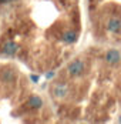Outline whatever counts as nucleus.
I'll return each instance as SVG.
<instances>
[{
	"label": "nucleus",
	"mask_w": 121,
	"mask_h": 124,
	"mask_svg": "<svg viewBox=\"0 0 121 124\" xmlns=\"http://www.w3.org/2000/svg\"><path fill=\"white\" fill-rule=\"evenodd\" d=\"M121 29V20L118 17H111L107 23V30L110 33H118Z\"/></svg>",
	"instance_id": "4"
},
{
	"label": "nucleus",
	"mask_w": 121,
	"mask_h": 124,
	"mask_svg": "<svg viewBox=\"0 0 121 124\" xmlns=\"http://www.w3.org/2000/svg\"><path fill=\"white\" fill-rule=\"evenodd\" d=\"M67 93H68L67 84H63V83H61V84H57V86L54 87V94H56V97H59V99L67 96Z\"/></svg>",
	"instance_id": "7"
},
{
	"label": "nucleus",
	"mask_w": 121,
	"mask_h": 124,
	"mask_svg": "<svg viewBox=\"0 0 121 124\" xmlns=\"http://www.w3.org/2000/svg\"><path fill=\"white\" fill-rule=\"evenodd\" d=\"M17 51H19V44L14 41H6L3 44V53L7 56H14Z\"/></svg>",
	"instance_id": "2"
},
{
	"label": "nucleus",
	"mask_w": 121,
	"mask_h": 124,
	"mask_svg": "<svg viewBox=\"0 0 121 124\" xmlns=\"http://www.w3.org/2000/svg\"><path fill=\"white\" fill-rule=\"evenodd\" d=\"M10 1H13V0H0V3H10Z\"/></svg>",
	"instance_id": "10"
},
{
	"label": "nucleus",
	"mask_w": 121,
	"mask_h": 124,
	"mask_svg": "<svg viewBox=\"0 0 121 124\" xmlns=\"http://www.w3.org/2000/svg\"><path fill=\"white\" fill-rule=\"evenodd\" d=\"M54 77H56V73H54V71H48V73H46V78H47V80L54 78Z\"/></svg>",
	"instance_id": "9"
},
{
	"label": "nucleus",
	"mask_w": 121,
	"mask_h": 124,
	"mask_svg": "<svg viewBox=\"0 0 121 124\" xmlns=\"http://www.w3.org/2000/svg\"><path fill=\"white\" fill-rule=\"evenodd\" d=\"M27 106L33 110H38L43 107V100L40 99L38 96H31L30 99L27 100Z\"/></svg>",
	"instance_id": "5"
},
{
	"label": "nucleus",
	"mask_w": 121,
	"mask_h": 124,
	"mask_svg": "<svg viewBox=\"0 0 121 124\" xmlns=\"http://www.w3.org/2000/svg\"><path fill=\"white\" fill-rule=\"evenodd\" d=\"M30 80L33 81V83H38V80H40V77L37 74H30Z\"/></svg>",
	"instance_id": "8"
},
{
	"label": "nucleus",
	"mask_w": 121,
	"mask_h": 124,
	"mask_svg": "<svg viewBox=\"0 0 121 124\" xmlns=\"http://www.w3.org/2000/svg\"><path fill=\"white\" fill-rule=\"evenodd\" d=\"M67 71H68L70 76H74V77L81 76L83 71H84V63L81 62V60H74V62H71L68 64Z\"/></svg>",
	"instance_id": "1"
},
{
	"label": "nucleus",
	"mask_w": 121,
	"mask_h": 124,
	"mask_svg": "<svg viewBox=\"0 0 121 124\" xmlns=\"http://www.w3.org/2000/svg\"><path fill=\"white\" fill-rule=\"evenodd\" d=\"M61 40L66 43V44H73V43H76L77 41V33L76 31H66L64 34H63V37H61Z\"/></svg>",
	"instance_id": "6"
},
{
	"label": "nucleus",
	"mask_w": 121,
	"mask_h": 124,
	"mask_svg": "<svg viewBox=\"0 0 121 124\" xmlns=\"http://www.w3.org/2000/svg\"><path fill=\"white\" fill-rule=\"evenodd\" d=\"M106 60L110 63V64H117V63L121 60V54L118 50L115 49H111L107 51V54H106Z\"/></svg>",
	"instance_id": "3"
},
{
	"label": "nucleus",
	"mask_w": 121,
	"mask_h": 124,
	"mask_svg": "<svg viewBox=\"0 0 121 124\" xmlns=\"http://www.w3.org/2000/svg\"><path fill=\"white\" fill-rule=\"evenodd\" d=\"M118 121H120V123H121V116H120V120H118Z\"/></svg>",
	"instance_id": "11"
}]
</instances>
